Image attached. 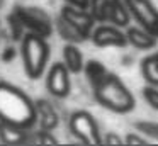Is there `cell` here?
Listing matches in <instances>:
<instances>
[{"label":"cell","instance_id":"cell-1","mask_svg":"<svg viewBox=\"0 0 158 146\" xmlns=\"http://www.w3.org/2000/svg\"><path fill=\"white\" fill-rule=\"evenodd\" d=\"M0 121L22 129H32L38 122L36 102L19 87L0 81Z\"/></svg>","mask_w":158,"mask_h":146},{"label":"cell","instance_id":"cell-2","mask_svg":"<svg viewBox=\"0 0 158 146\" xmlns=\"http://www.w3.org/2000/svg\"><path fill=\"white\" fill-rule=\"evenodd\" d=\"M94 97L102 107L117 114H127L134 109L136 98L116 73H107L100 83L94 87Z\"/></svg>","mask_w":158,"mask_h":146},{"label":"cell","instance_id":"cell-3","mask_svg":"<svg viewBox=\"0 0 158 146\" xmlns=\"http://www.w3.org/2000/svg\"><path fill=\"white\" fill-rule=\"evenodd\" d=\"M21 54L22 63H24V71L27 73V77L32 80L41 78L49 60V44L46 37L36 32L24 34L21 41Z\"/></svg>","mask_w":158,"mask_h":146},{"label":"cell","instance_id":"cell-4","mask_svg":"<svg viewBox=\"0 0 158 146\" xmlns=\"http://www.w3.org/2000/svg\"><path fill=\"white\" fill-rule=\"evenodd\" d=\"M89 10L97 22H109L117 27H126L131 19L124 0H90Z\"/></svg>","mask_w":158,"mask_h":146},{"label":"cell","instance_id":"cell-5","mask_svg":"<svg viewBox=\"0 0 158 146\" xmlns=\"http://www.w3.org/2000/svg\"><path fill=\"white\" fill-rule=\"evenodd\" d=\"M70 132L83 144H100L102 134L94 115L87 111H75L68 119Z\"/></svg>","mask_w":158,"mask_h":146},{"label":"cell","instance_id":"cell-6","mask_svg":"<svg viewBox=\"0 0 158 146\" xmlns=\"http://www.w3.org/2000/svg\"><path fill=\"white\" fill-rule=\"evenodd\" d=\"M14 14L19 17L24 29H27L29 32H36L43 37L51 36V32H53L51 19L41 9H38V7H21Z\"/></svg>","mask_w":158,"mask_h":146},{"label":"cell","instance_id":"cell-7","mask_svg":"<svg viewBox=\"0 0 158 146\" xmlns=\"http://www.w3.org/2000/svg\"><path fill=\"white\" fill-rule=\"evenodd\" d=\"M46 88L53 97L65 98L70 94L72 81H70V70L66 68L65 63H55L49 68L46 75Z\"/></svg>","mask_w":158,"mask_h":146},{"label":"cell","instance_id":"cell-8","mask_svg":"<svg viewBox=\"0 0 158 146\" xmlns=\"http://www.w3.org/2000/svg\"><path fill=\"white\" fill-rule=\"evenodd\" d=\"M92 43L99 48H124L127 46V37L126 32L121 31V27L114 26V24H100V26L94 27L92 36H90Z\"/></svg>","mask_w":158,"mask_h":146},{"label":"cell","instance_id":"cell-9","mask_svg":"<svg viewBox=\"0 0 158 146\" xmlns=\"http://www.w3.org/2000/svg\"><path fill=\"white\" fill-rule=\"evenodd\" d=\"M131 17L139 24L141 27L153 32V27L158 20V10L151 3V0H124Z\"/></svg>","mask_w":158,"mask_h":146},{"label":"cell","instance_id":"cell-10","mask_svg":"<svg viewBox=\"0 0 158 146\" xmlns=\"http://www.w3.org/2000/svg\"><path fill=\"white\" fill-rule=\"evenodd\" d=\"M60 15H61L63 19H66L70 24H73L87 39L92 36V31H94V27H95L97 20L94 19L92 12H90L89 9H78V7H73V5H68V3H66L61 9V14H60Z\"/></svg>","mask_w":158,"mask_h":146},{"label":"cell","instance_id":"cell-11","mask_svg":"<svg viewBox=\"0 0 158 146\" xmlns=\"http://www.w3.org/2000/svg\"><path fill=\"white\" fill-rule=\"evenodd\" d=\"M126 37L127 43L138 49H153L158 43V37L141 26H129L126 29Z\"/></svg>","mask_w":158,"mask_h":146},{"label":"cell","instance_id":"cell-12","mask_svg":"<svg viewBox=\"0 0 158 146\" xmlns=\"http://www.w3.org/2000/svg\"><path fill=\"white\" fill-rule=\"evenodd\" d=\"M36 114H38L39 127L44 129V131H53L60 122L58 112H56L55 107H53L48 100H44V98L36 100Z\"/></svg>","mask_w":158,"mask_h":146},{"label":"cell","instance_id":"cell-13","mask_svg":"<svg viewBox=\"0 0 158 146\" xmlns=\"http://www.w3.org/2000/svg\"><path fill=\"white\" fill-rule=\"evenodd\" d=\"M31 129H22L0 121V141L5 144H26Z\"/></svg>","mask_w":158,"mask_h":146},{"label":"cell","instance_id":"cell-14","mask_svg":"<svg viewBox=\"0 0 158 146\" xmlns=\"http://www.w3.org/2000/svg\"><path fill=\"white\" fill-rule=\"evenodd\" d=\"M63 63L70 70V73H80L83 71L85 66V60H83L82 51L78 49L75 43H66L63 48Z\"/></svg>","mask_w":158,"mask_h":146},{"label":"cell","instance_id":"cell-15","mask_svg":"<svg viewBox=\"0 0 158 146\" xmlns=\"http://www.w3.org/2000/svg\"><path fill=\"white\" fill-rule=\"evenodd\" d=\"M56 29H58L60 36L63 37V39L66 41V43H83V41H87V37L83 36L82 32H80L78 29H77L73 24H70L66 19H63L61 15L58 17V20H56Z\"/></svg>","mask_w":158,"mask_h":146},{"label":"cell","instance_id":"cell-16","mask_svg":"<svg viewBox=\"0 0 158 146\" xmlns=\"http://www.w3.org/2000/svg\"><path fill=\"white\" fill-rule=\"evenodd\" d=\"M141 73L150 85L158 87V51L141 61Z\"/></svg>","mask_w":158,"mask_h":146},{"label":"cell","instance_id":"cell-17","mask_svg":"<svg viewBox=\"0 0 158 146\" xmlns=\"http://www.w3.org/2000/svg\"><path fill=\"white\" fill-rule=\"evenodd\" d=\"M83 73H85L87 80L92 83V87H95L97 83H100V81L106 78V75L109 73V70H107V68L100 63V61L89 60L85 63V66H83Z\"/></svg>","mask_w":158,"mask_h":146},{"label":"cell","instance_id":"cell-18","mask_svg":"<svg viewBox=\"0 0 158 146\" xmlns=\"http://www.w3.org/2000/svg\"><path fill=\"white\" fill-rule=\"evenodd\" d=\"M27 143H32V144H56V138L51 134V131H44V129H39V131L29 132ZM26 143V144H27Z\"/></svg>","mask_w":158,"mask_h":146},{"label":"cell","instance_id":"cell-19","mask_svg":"<svg viewBox=\"0 0 158 146\" xmlns=\"http://www.w3.org/2000/svg\"><path fill=\"white\" fill-rule=\"evenodd\" d=\"M134 127L141 132V134L148 136L151 139L158 141V122H150V121H138L134 122Z\"/></svg>","mask_w":158,"mask_h":146},{"label":"cell","instance_id":"cell-20","mask_svg":"<svg viewBox=\"0 0 158 146\" xmlns=\"http://www.w3.org/2000/svg\"><path fill=\"white\" fill-rule=\"evenodd\" d=\"M141 95H143L144 102H146V104L150 105L151 109L158 111V87L148 83L146 87L141 88Z\"/></svg>","mask_w":158,"mask_h":146},{"label":"cell","instance_id":"cell-21","mask_svg":"<svg viewBox=\"0 0 158 146\" xmlns=\"http://www.w3.org/2000/svg\"><path fill=\"white\" fill-rule=\"evenodd\" d=\"M124 144H133V146H141V144H148V141L144 138H141V136L138 134H127L126 138H124Z\"/></svg>","mask_w":158,"mask_h":146},{"label":"cell","instance_id":"cell-22","mask_svg":"<svg viewBox=\"0 0 158 146\" xmlns=\"http://www.w3.org/2000/svg\"><path fill=\"white\" fill-rule=\"evenodd\" d=\"M102 141L106 143V144H110V146H121V144H124V139L119 138L117 134H114V132H107V134L102 138Z\"/></svg>","mask_w":158,"mask_h":146},{"label":"cell","instance_id":"cell-23","mask_svg":"<svg viewBox=\"0 0 158 146\" xmlns=\"http://www.w3.org/2000/svg\"><path fill=\"white\" fill-rule=\"evenodd\" d=\"M68 5H73V7H78V9H89L90 5V0H65Z\"/></svg>","mask_w":158,"mask_h":146},{"label":"cell","instance_id":"cell-24","mask_svg":"<svg viewBox=\"0 0 158 146\" xmlns=\"http://www.w3.org/2000/svg\"><path fill=\"white\" fill-rule=\"evenodd\" d=\"M151 34L158 37V20H156V24H155V27H153V32H151Z\"/></svg>","mask_w":158,"mask_h":146},{"label":"cell","instance_id":"cell-25","mask_svg":"<svg viewBox=\"0 0 158 146\" xmlns=\"http://www.w3.org/2000/svg\"><path fill=\"white\" fill-rule=\"evenodd\" d=\"M0 5H2V0H0Z\"/></svg>","mask_w":158,"mask_h":146}]
</instances>
